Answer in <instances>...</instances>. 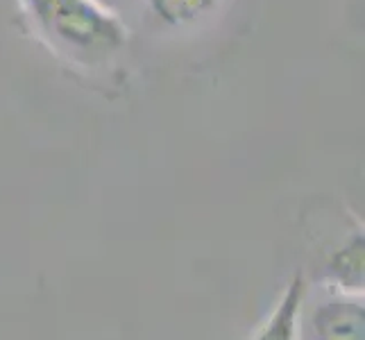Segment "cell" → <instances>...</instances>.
I'll list each match as a JSON object with an SVG mask.
<instances>
[{
  "label": "cell",
  "mask_w": 365,
  "mask_h": 340,
  "mask_svg": "<svg viewBox=\"0 0 365 340\" xmlns=\"http://www.w3.org/2000/svg\"><path fill=\"white\" fill-rule=\"evenodd\" d=\"M316 340H363L365 338V306L363 297L331 293L313 313Z\"/></svg>",
  "instance_id": "cell-2"
},
{
  "label": "cell",
  "mask_w": 365,
  "mask_h": 340,
  "mask_svg": "<svg viewBox=\"0 0 365 340\" xmlns=\"http://www.w3.org/2000/svg\"><path fill=\"white\" fill-rule=\"evenodd\" d=\"M307 299V279L299 270L288 279L274 309L252 340H299V316Z\"/></svg>",
  "instance_id": "cell-3"
},
{
  "label": "cell",
  "mask_w": 365,
  "mask_h": 340,
  "mask_svg": "<svg viewBox=\"0 0 365 340\" xmlns=\"http://www.w3.org/2000/svg\"><path fill=\"white\" fill-rule=\"evenodd\" d=\"M213 0H153V7L170 23H184L205 11Z\"/></svg>",
  "instance_id": "cell-5"
},
{
  "label": "cell",
  "mask_w": 365,
  "mask_h": 340,
  "mask_svg": "<svg viewBox=\"0 0 365 340\" xmlns=\"http://www.w3.org/2000/svg\"><path fill=\"white\" fill-rule=\"evenodd\" d=\"M365 238L363 232H356L345 245L331 252L327 261L329 282L334 284V293L363 297L365 284Z\"/></svg>",
  "instance_id": "cell-4"
},
{
  "label": "cell",
  "mask_w": 365,
  "mask_h": 340,
  "mask_svg": "<svg viewBox=\"0 0 365 340\" xmlns=\"http://www.w3.org/2000/svg\"><path fill=\"white\" fill-rule=\"evenodd\" d=\"M43 28L75 50H111L125 30L114 14L93 0H28Z\"/></svg>",
  "instance_id": "cell-1"
}]
</instances>
